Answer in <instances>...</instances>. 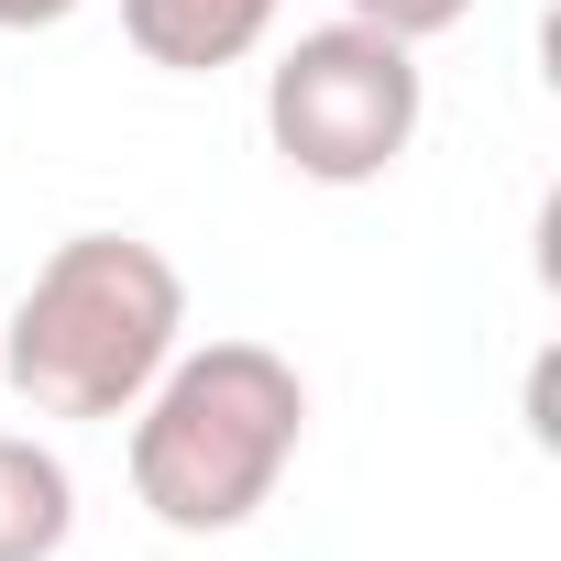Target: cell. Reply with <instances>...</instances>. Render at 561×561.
<instances>
[{"mask_svg": "<svg viewBox=\"0 0 561 561\" xmlns=\"http://www.w3.org/2000/svg\"><path fill=\"white\" fill-rule=\"evenodd\" d=\"M78 539V473L23 440V430H0V561H56Z\"/></svg>", "mask_w": 561, "mask_h": 561, "instance_id": "5", "label": "cell"}, {"mask_svg": "<svg viewBox=\"0 0 561 561\" xmlns=\"http://www.w3.org/2000/svg\"><path fill=\"white\" fill-rule=\"evenodd\" d=\"M187 342V275L144 231H67L0 320V375L34 419H133Z\"/></svg>", "mask_w": 561, "mask_h": 561, "instance_id": "2", "label": "cell"}, {"mask_svg": "<svg viewBox=\"0 0 561 561\" xmlns=\"http://www.w3.org/2000/svg\"><path fill=\"white\" fill-rule=\"evenodd\" d=\"M342 23H375V34H397V45H430V34L473 23V0H342Z\"/></svg>", "mask_w": 561, "mask_h": 561, "instance_id": "6", "label": "cell"}, {"mask_svg": "<svg viewBox=\"0 0 561 561\" xmlns=\"http://www.w3.org/2000/svg\"><path fill=\"white\" fill-rule=\"evenodd\" d=\"M275 12H287V0H122V34H133L144 67L209 78V67H242L275 34Z\"/></svg>", "mask_w": 561, "mask_h": 561, "instance_id": "4", "label": "cell"}, {"mask_svg": "<svg viewBox=\"0 0 561 561\" xmlns=\"http://www.w3.org/2000/svg\"><path fill=\"white\" fill-rule=\"evenodd\" d=\"M419 45L375 34V23H320L264 67V133L309 187H375L408 144H419Z\"/></svg>", "mask_w": 561, "mask_h": 561, "instance_id": "3", "label": "cell"}, {"mask_svg": "<svg viewBox=\"0 0 561 561\" xmlns=\"http://www.w3.org/2000/svg\"><path fill=\"white\" fill-rule=\"evenodd\" d=\"M78 0H0V34H45V23H67Z\"/></svg>", "mask_w": 561, "mask_h": 561, "instance_id": "7", "label": "cell"}, {"mask_svg": "<svg viewBox=\"0 0 561 561\" xmlns=\"http://www.w3.org/2000/svg\"><path fill=\"white\" fill-rule=\"evenodd\" d=\"M309 440V386L264 342H176L165 375L133 397V495L176 539L242 528L275 484H287Z\"/></svg>", "mask_w": 561, "mask_h": 561, "instance_id": "1", "label": "cell"}]
</instances>
